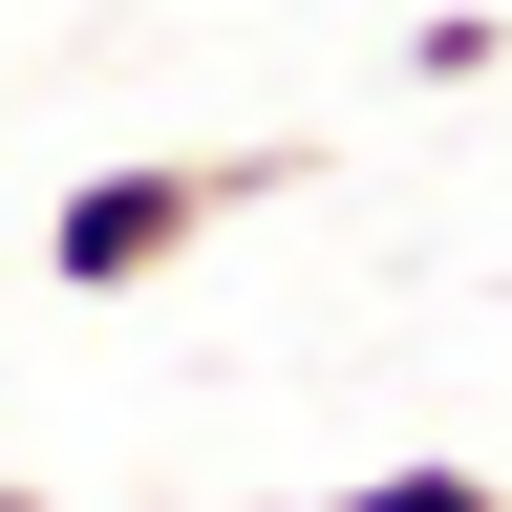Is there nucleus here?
<instances>
[{
    "label": "nucleus",
    "mask_w": 512,
    "mask_h": 512,
    "mask_svg": "<svg viewBox=\"0 0 512 512\" xmlns=\"http://www.w3.org/2000/svg\"><path fill=\"white\" fill-rule=\"evenodd\" d=\"M299 171H320L299 128H256V150H128V171H86V192L43 214V278H64V299H150L192 235H235L256 192H299Z\"/></svg>",
    "instance_id": "1"
},
{
    "label": "nucleus",
    "mask_w": 512,
    "mask_h": 512,
    "mask_svg": "<svg viewBox=\"0 0 512 512\" xmlns=\"http://www.w3.org/2000/svg\"><path fill=\"white\" fill-rule=\"evenodd\" d=\"M320 512H512V491L470 470V448H406V470H342V491H320Z\"/></svg>",
    "instance_id": "2"
},
{
    "label": "nucleus",
    "mask_w": 512,
    "mask_h": 512,
    "mask_svg": "<svg viewBox=\"0 0 512 512\" xmlns=\"http://www.w3.org/2000/svg\"><path fill=\"white\" fill-rule=\"evenodd\" d=\"M491 64H512V22H491V0H448V22H406V86H491Z\"/></svg>",
    "instance_id": "3"
},
{
    "label": "nucleus",
    "mask_w": 512,
    "mask_h": 512,
    "mask_svg": "<svg viewBox=\"0 0 512 512\" xmlns=\"http://www.w3.org/2000/svg\"><path fill=\"white\" fill-rule=\"evenodd\" d=\"M0 512H64V491H0Z\"/></svg>",
    "instance_id": "4"
}]
</instances>
